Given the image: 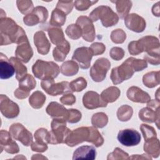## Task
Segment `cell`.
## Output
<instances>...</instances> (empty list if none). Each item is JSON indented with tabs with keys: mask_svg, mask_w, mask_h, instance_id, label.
Here are the masks:
<instances>
[{
	"mask_svg": "<svg viewBox=\"0 0 160 160\" xmlns=\"http://www.w3.org/2000/svg\"><path fill=\"white\" fill-rule=\"evenodd\" d=\"M0 40L1 46L29 41L24 29L12 19L6 17L0 19Z\"/></svg>",
	"mask_w": 160,
	"mask_h": 160,
	"instance_id": "obj_1",
	"label": "cell"
},
{
	"mask_svg": "<svg viewBox=\"0 0 160 160\" xmlns=\"http://www.w3.org/2000/svg\"><path fill=\"white\" fill-rule=\"evenodd\" d=\"M138 42L141 52H146L144 56V60L152 65H159L160 58L158 39L155 36H146L139 39Z\"/></svg>",
	"mask_w": 160,
	"mask_h": 160,
	"instance_id": "obj_2",
	"label": "cell"
},
{
	"mask_svg": "<svg viewBox=\"0 0 160 160\" xmlns=\"http://www.w3.org/2000/svg\"><path fill=\"white\" fill-rule=\"evenodd\" d=\"M32 71L36 78L43 80L56 78L60 72V69L58 65L52 61L38 59L33 64Z\"/></svg>",
	"mask_w": 160,
	"mask_h": 160,
	"instance_id": "obj_3",
	"label": "cell"
},
{
	"mask_svg": "<svg viewBox=\"0 0 160 160\" xmlns=\"http://www.w3.org/2000/svg\"><path fill=\"white\" fill-rule=\"evenodd\" d=\"M89 18L92 22H96L100 19L102 26L106 28L112 26L119 21L118 14L107 6H100L95 8L89 14Z\"/></svg>",
	"mask_w": 160,
	"mask_h": 160,
	"instance_id": "obj_4",
	"label": "cell"
},
{
	"mask_svg": "<svg viewBox=\"0 0 160 160\" xmlns=\"http://www.w3.org/2000/svg\"><path fill=\"white\" fill-rule=\"evenodd\" d=\"M51 131H49V144L65 143L66 139L71 130L66 127V120L54 118L51 122Z\"/></svg>",
	"mask_w": 160,
	"mask_h": 160,
	"instance_id": "obj_5",
	"label": "cell"
},
{
	"mask_svg": "<svg viewBox=\"0 0 160 160\" xmlns=\"http://www.w3.org/2000/svg\"><path fill=\"white\" fill-rule=\"evenodd\" d=\"M134 72L130 58H129L121 65L112 69L110 78L114 84H118L125 80L130 79Z\"/></svg>",
	"mask_w": 160,
	"mask_h": 160,
	"instance_id": "obj_6",
	"label": "cell"
},
{
	"mask_svg": "<svg viewBox=\"0 0 160 160\" xmlns=\"http://www.w3.org/2000/svg\"><path fill=\"white\" fill-rule=\"evenodd\" d=\"M159 101L151 100L148 102L147 107L141 109L139 112V119L149 123L155 122L159 128Z\"/></svg>",
	"mask_w": 160,
	"mask_h": 160,
	"instance_id": "obj_7",
	"label": "cell"
},
{
	"mask_svg": "<svg viewBox=\"0 0 160 160\" xmlns=\"http://www.w3.org/2000/svg\"><path fill=\"white\" fill-rule=\"evenodd\" d=\"M41 86L47 94L53 96L64 93L72 92L69 87V83L68 81L55 83L54 79L49 78L42 80Z\"/></svg>",
	"mask_w": 160,
	"mask_h": 160,
	"instance_id": "obj_8",
	"label": "cell"
},
{
	"mask_svg": "<svg viewBox=\"0 0 160 160\" xmlns=\"http://www.w3.org/2000/svg\"><path fill=\"white\" fill-rule=\"evenodd\" d=\"M111 68V62L104 58L98 59L92 66L91 68L89 74L92 79L95 82L102 81L106 76V73Z\"/></svg>",
	"mask_w": 160,
	"mask_h": 160,
	"instance_id": "obj_9",
	"label": "cell"
},
{
	"mask_svg": "<svg viewBox=\"0 0 160 160\" xmlns=\"http://www.w3.org/2000/svg\"><path fill=\"white\" fill-rule=\"evenodd\" d=\"M9 132L15 140L20 141L25 146H29L32 142L31 132L21 123L12 124L9 127Z\"/></svg>",
	"mask_w": 160,
	"mask_h": 160,
	"instance_id": "obj_10",
	"label": "cell"
},
{
	"mask_svg": "<svg viewBox=\"0 0 160 160\" xmlns=\"http://www.w3.org/2000/svg\"><path fill=\"white\" fill-rule=\"evenodd\" d=\"M19 81V88L14 92V96L19 99L26 98L30 93V91L35 88L36 81L31 74H27L23 78Z\"/></svg>",
	"mask_w": 160,
	"mask_h": 160,
	"instance_id": "obj_11",
	"label": "cell"
},
{
	"mask_svg": "<svg viewBox=\"0 0 160 160\" xmlns=\"http://www.w3.org/2000/svg\"><path fill=\"white\" fill-rule=\"evenodd\" d=\"M118 141L125 146H134L141 142V135L135 129H126L119 131L118 134Z\"/></svg>",
	"mask_w": 160,
	"mask_h": 160,
	"instance_id": "obj_12",
	"label": "cell"
},
{
	"mask_svg": "<svg viewBox=\"0 0 160 160\" xmlns=\"http://www.w3.org/2000/svg\"><path fill=\"white\" fill-rule=\"evenodd\" d=\"M89 135V127L78 128L72 131L67 136L65 143L70 147H74L84 141H88Z\"/></svg>",
	"mask_w": 160,
	"mask_h": 160,
	"instance_id": "obj_13",
	"label": "cell"
},
{
	"mask_svg": "<svg viewBox=\"0 0 160 160\" xmlns=\"http://www.w3.org/2000/svg\"><path fill=\"white\" fill-rule=\"evenodd\" d=\"M0 111L4 117L9 119L16 118L19 113L18 105L4 94L0 96Z\"/></svg>",
	"mask_w": 160,
	"mask_h": 160,
	"instance_id": "obj_14",
	"label": "cell"
},
{
	"mask_svg": "<svg viewBox=\"0 0 160 160\" xmlns=\"http://www.w3.org/2000/svg\"><path fill=\"white\" fill-rule=\"evenodd\" d=\"M78 24L82 31V38L88 41L92 42L96 37V31L92 21L86 16H79L76 20Z\"/></svg>",
	"mask_w": 160,
	"mask_h": 160,
	"instance_id": "obj_15",
	"label": "cell"
},
{
	"mask_svg": "<svg viewBox=\"0 0 160 160\" xmlns=\"http://www.w3.org/2000/svg\"><path fill=\"white\" fill-rule=\"evenodd\" d=\"M92 56L93 54L89 48L81 47L74 51L72 60L76 62L81 68L86 69L90 67Z\"/></svg>",
	"mask_w": 160,
	"mask_h": 160,
	"instance_id": "obj_16",
	"label": "cell"
},
{
	"mask_svg": "<svg viewBox=\"0 0 160 160\" xmlns=\"http://www.w3.org/2000/svg\"><path fill=\"white\" fill-rule=\"evenodd\" d=\"M84 106L88 109H93L98 108H104L108 103L104 102L101 96L96 92L89 91L86 92L82 98Z\"/></svg>",
	"mask_w": 160,
	"mask_h": 160,
	"instance_id": "obj_17",
	"label": "cell"
},
{
	"mask_svg": "<svg viewBox=\"0 0 160 160\" xmlns=\"http://www.w3.org/2000/svg\"><path fill=\"white\" fill-rule=\"evenodd\" d=\"M0 147L1 152L4 150L8 153L16 154L19 151L18 145L12 139L10 132L3 129L0 132Z\"/></svg>",
	"mask_w": 160,
	"mask_h": 160,
	"instance_id": "obj_18",
	"label": "cell"
},
{
	"mask_svg": "<svg viewBox=\"0 0 160 160\" xmlns=\"http://www.w3.org/2000/svg\"><path fill=\"white\" fill-rule=\"evenodd\" d=\"M124 23L129 29L136 32H143L146 26L144 19L135 13H131L126 16Z\"/></svg>",
	"mask_w": 160,
	"mask_h": 160,
	"instance_id": "obj_19",
	"label": "cell"
},
{
	"mask_svg": "<svg viewBox=\"0 0 160 160\" xmlns=\"http://www.w3.org/2000/svg\"><path fill=\"white\" fill-rule=\"evenodd\" d=\"M34 43L38 53L42 55H46L49 52L51 48V44L42 31H39L34 34Z\"/></svg>",
	"mask_w": 160,
	"mask_h": 160,
	"instance_id": "obj_20",
	"label": "cell"
},
{
	"mask_svg": "<svg viewBox=\"0 0 160 160\" xmlns=\"http://www.w3.org/2000/svg\"><path fill=\"white\" fill-rule=\"evenodd\" d=\"M126 94L129 99L135 102L145 103L151 100L148 93L137 86L130 87L128 89Z\"/></svg>",
	"mask_w": 160,
	"mask_h": 160,
	"instance_id": "obj_21",
	"label": "cell"
},
{
	"mask_svg": "<svg viewBox=\"0 0 160 160\" xmlns=\"http://www.w3.org/2000/svg\"><path fill=\"white\" fill-rule=\"evenodd\" d=\"M46 111L53 118H61L66 120V121L68 120L69 110L57 102H50L46 108Z\"/></svg>",
	"mask_w": 160,
	"mask_h": 160,
	"instance_id": "obj_22",
	"label": "cell"
},
{
	"mask_svg": "<svg viewBox=\"0 0 160 160\" xmlns=\"http://www.w3.org/2000/svg\"><path fill=\"white\" fill-rule=\"evenodd\" d=\"M15 55L21 61L28 62L33 56V51L29 41L19 44L15 51Z\"/></svg>",
	"mask_w": 160,
	"mask_h": 160,
	"instance_id": "obj_23",
	"label": "cell"
},
{
	"mask_svg": "<svg viewBox=\"0 0 160 160\" xmlns=\"http://www.w3.org/2000/svg\"><path fill=\"white\" fill-rule=\"evenodd\" d=\"M15 72L14 68L6 55L0 53V78L6 79L11 78Z\"/></svg>",
	"mask_w": 160,
	"mask_h": 160,
	"instance_id": "obj_24",
	"label": "cell"
},
{
	"mask_svg": "<svg viewBox=\"0 0 160 160\" xmlns=\"http://www.w3.org/2000/svg\"><path fill=\"white\" fill-rule=\"evenodd\" d=\"M96 156V151L92 146H82L75 150L73 153L72 159H94Z\"/></svg>",
	"mask_w": 160,
	"mask_h": 160,
	"instance_id": "obj_25",
	"label": "cell"
},
{
	"mask_svg": "<svg viewBox=\"0 0 160 160\" xmlns=\"http://www.w3.org/2000/svg\"><path fill=\"white\" fill-rule=\"evenodd\" d=\"M144 151L152 158H156L159 157L160 154L159 141L157 138H152L144 141Z\"/></svg>",
	"mask_w": 160,
	"mask_h": 160,
	"instance_id": "obj_26",
	"label": "cell"
},
{
	"mask_svg": "<svg viewBox=\"0 0 160 160\" xmlns=\"http://www.w3.org/2000/svg\"><path fill=\"white\" fill-rule=\"evenodd\" d=\"M70 48V44L66 40H65L62 44L56 46L52 51V55L54 60L58 62L63 61L69 53Z\"/></svg>",
	"mask_w": 160,
	"mask_h": 160,
	"instance_id": "obj_27",
	"label": "cell"
},
{
	"mask_svg": "<svg viewBox=\"0 0 160 160\" xmlns=\"http://www.w3.org/2000/svg\"><path fill=\"white\" fill-rule=\"evenodd\" d=\"M120 94L121 91L118 87L111 86L104 89L101 92V97L106 103L113 102L118 99Z\"/></svg>",
	"mask_w": 160,
	"mask_h": 160,
	"instance_id": "obj_28",
	"label": "cell"
},
{
	"mask_svg": "<svg viewBox=\"0 0 160 160\" xmlns=\"http://www.w3.org/2000/svg\"><path fill=\"white\" fill-rule=\"evenodd\" d=\"M159 71H151L143 76V84L149 88H152L159 85L160 83Z\"/></svg>",
	"mask_w": 160,
	"mask_h": 160,
	"instance_id": "obj_29",
	"label": "cell"
},
{
	"mask_svg": "<svg viewBox=\"0 0 160 160\" xmlns=\"http://www.w3.org/2000/svg\"><path fill=\"white\" fill-rule=\"evenodd\" d=\"M79 71V65L73 60L67 61L61 66V72L66 76H72L76 74Z\"/></svg>",
	"mask_w": 160,
	"mask_h": 160,
	"instance_id": "obj_30",
	"label": "cell"
},
{
	"mask_svg": "<svg viewBox=\"0 0 160 160\" xmlns=\"http://www.w3.org/2000/svg\"><path fill=\"white\" fill-rule=\"evenodd\" d=\"M66 19V14L58 8L54 9L51 13L49 24L52 26L60 27L64 25Z\"/></svg>",
	"mask_w": 160,
	"mask_h": 160,
	"instance_id": "obj_31",
	"label": "cell"
},
{
	"mask_svg": "<svg viewBox=\"0 0 160 160\" xmlns=\"http://www.w3.org/2000/svg\"><path fill=\"white\" fill-rule=\"evenodd\" d=\"M116 4V8L120 18L123 19L128 15L132 7V2L127 0H119L112 1Z\"/></svg>",
	"mask_w": 160,
	"mask_h": 160,
	"instance_id": "obj_32",
	"label": "cell"
},
{
	"mask_svg": "<svg viewBox=\"0 0 160 160\" xmlns=\"http://www.w3.org/2000/svg\"><path fill=\"white\" fill-rule=\"evenodd\" d=\"M48 35L51 41L58 46L62 44L66 39L64 38L62 29L59 28H52L48 29Z\"/></svg>",
	"mask_w": 160,
	"mask_h": 160,
	"instance_id": "obj_33",
	"label": "cell"
},
{
	"mask_svg": "<svg viewBox=\"0 0 160 160\" xmlns=\"http://www.w3.org/2000/svg\"><path fill=\"white\" fill-rule=\"evenodd\" d=\"M46 97L41 91H36L34 92L29 99L30 105L34 109L41 108L46 102Z\"/></svg>",
	"mask_w": 160,
	"mask_h": 160,
	"instance_id": "obj_34",
	"label": "cell"
},
{
	"mask_svg": "<svg viewBox=\"0 0 160 160\" xmlns=\"http://www.w3.org/2000/svg\"><path fill=\"white\" fill-rule=\"evenodd\" d=\"M9 59L14 68L16 78L18 81H19L27 74V68L17 58L11 57Z\"/></svg>",
	"mask_w": 160,
	"mask_h": 160,
	"instance_id": "obj_35",
	"label": "cell"
},
{
	"mask_svg": "<svg viewBox=\"0 0 160 160\" xmlns=\"http://www.w3.org/2000/svg\"><path fill=\"white\" fill-rule=\"evenodd\" d=\"M89 128V135L88 142L93 144L97 148L101 146L104 143V139L102 137L101 134L94 127L90 126Z\"/></svg>",
	"mask_w": 160,
	"mask_h": 160,
	"instance_id": "obj_36",
	"label": "cell"
},
{
	"mask_svg": "<svg viewBox=\"0 0 160 160\" xmlns=\"http://www.w3.org/2000/svg\"><path fill=\"white\" fill-rule=\"evenodd\" d=\"M108 122V116L102 112L94 114L91 118V123L95 128H102L107 125Z\"/></svg>",
	"mask_w": 160,
	"mask_h": 160,
	"instance_id": "obj_37",
	"label": "cell"
},
{
	"mask_svg": "<svg viewBox=\"0 0 160 160\" xmlns=\"http://www.w3.org/2000/svg\"><path fill=\"white\" fill-rule=\"evenodd\" d=\"M133 113L132 108L129 105H122L118 108L117 111V117L121 121H129Z\"/></svg>",
	"mask_w": 160,
	"mask_h": 160,
	"instance_id": "obj_38",
	"label": "cell"
},
{
	"mask_svg": "<svg viewBox=\"0 0 160 160\" xmlns=\"http://www.w3.org/2000/svg\"><path fill=\"white\" fill-rule=\"evenodd\" d=\"M36 142L41 144H48L49 141V131L45 128H39L34 132Z\"/></svg>",
	"mask_w": 160,
	"mask_h": 160,
	"instance_id": "obj_39",
	"label": "cell"
},
{
	"mask_svg": "<svg viewBox=\"0 0 160 160\" xmlns=\"http://www.w3.org/2000/svg\"><path fill=\"white\" fill-rule=\"evenodd\" d=\"M66 34L69 38L76 40L82 36V31L78 24H72L67 27Z\"/></svg>",
	"mask_w": 160,
	"mask_h": 160,
	"instance_id": "obj_40",
	"label": "cell"
},
{
	"mask_svg": "<svg viewBox=\"0 0 160 160\" xmlns=\"http://www.w3.org/2000/svg\"><path fill=\"white\" fill-rule=\"evenodd\" d=\"M86 86L87 81L82 77H79L69 83V87L72 92H80L84 89Z\"/></svg>",
	"mask_w": 160,
	"mask_h": 160,
	"instance_id": "obj_41",
	"label": "cell"
},
{
	"mask_svg": "<svg viewBox=\"0 0 160 160\" xmlns=\"http://www.w3.org/2000/svg\"><path fill=\"white\" fill-rule=\"evenodd\" d=\"M17 6L19 11L23 14H28L31 13L34 8L33 4L31 1L27 0H20L16 1Z\"/></svg>",
	"mask_w": 160,
	"mask_h": 160,
	"instance_id": "obj_42",
	"label": "cell"
},
{
	"mask_svg": "<svg viewBox=\"0 0 160 160\" xmlns=\"http://www.w3.org/2000/svg\"><path fill=\"white\" fill-rule=\"evenodd\" d=\"M126 39V32L121 29H117L112 31L111 33V39L116 44H121Z\"/></svg>",
	"mask_w": 160,
	"mask_h": 160,
	"instance_id": "obj_43",
	"label": "cell"
},
{
	"mask_svg": "<svg viewBox=\"0 0 160 160\" xmlns=\"http://www.w3.org/2000/svg\"><path fill=\"white\" fill-rule=\"evenodd\" d=\"M140 129L144 137V141L152 138H157V134L155 129H154L153 127L149 125L142 124L140 126Z\"/></svg>",
	"mask_w": 160,
	"mask_h": 160,
	"instance_id": "obj_44",
	"label": "cell"
},
{
	"mask_svg": "<svg viewBox=\"0 0 160 160\" xmlns=\"http://www.w3.org/2000/svg\"><path fill=\"white\" fill-rule=\"evenodd\" d=\"M128 158L129 156L127 152L119 148H116L113 152L108 154L107 159H128Z\"/></svg>",
	"mask_w": 160,
	"mask_h": 160,
	"instance_id": "obj_45",
	"label": "cell"
},
{
	"mask_svg": "<svg viewBox=\"0 0 160 160\" xmlns=\"http://www.w3.org/2000/svg\"><path fill=\"white\" fill-rule=\"evenodd\" d=\"M23 22L28 26H33L38 23H41V20L39 16L32 11L23 18Z\"/></svg>",
	"mask_w": 160,
	"mask_h": 160,
	"instance_id": "obj_46",
	"label": "cell"
},
{
	"mask_svg": "<svg viewBox=\"0 0 160 160\" xmlns=\"http://www.w3.org/2000/svg\"><path fill=\"white\" fill-rule=\"evenodd\" d=\"M73 1H59L56 5V8H58L64 12L66 15L69 14L73 8Z\"/></svg>",
	"mask_w": 160,
	"mask_h": 160,
	"instance_id": "obj_47",
	"label": "cell"
},
{
	"mask_svg": "<svg viewBox=\"0 0 160 160\" xmlns=\"http://www.w3.org/2000/svg\"><path fill=\"white\" fill-rule=\"evenodd\" d=\"M98 1H88V0H78L74 2V6L78 11H86L89 7Z\"/></svg>",
	"mask_w": 160,
	"mask_h": 160,
	"instance_id": "obj_48",
	"label": "cell"
},
{
	"mask_svg": "<svg viewBox=\"0 0 160 160\" xmlns=\"http://www.w3.org/2000/svg\"><path fill=\"white\" fill-rule=\"evenodd\" d=\"M69 116L67 121L69 123H76L79 122L82 117L81 112L76 109H69Z\"/></svg>",
	"mask_w": 160,
	"mask_h": 160,
	"instance_id": "obj_49",
	"label": "cell"
},
{
	"mask_svg": "<svg viewBox=\"0 0 160 160\" xmlns=\"http://www.w3.org/2000/svg\"><path fill=\"white\" fill-rule=\"evenodd\" d=\"M32 12L36 14L41 20V23L46 22L48 18V11L47 9L43 6H37L33 9Z\"/></svg>",
	"mask_w": 160,
	"mask_h": 160,
	"instance_id": "obj_50",
	"label": "cell"
},
{
	"mask_svg": "<svg viewBox=\"0 0 160 160\" xmlns=\"http://www.w3.org/2000/svg\"><path fill=\"white\" fill-rule=\"evenodd\" d=\"M109 55L112 59L119 61L123 58L124 56V51L121 48L114 47L110 50Z\"/></svg>",
	"mask_w": 160,
	"mask_h": 160,
	"instance_id": "obj_51",
	"label": "cell"
},
{
	"mask_svg": "<svg viewBox=\"0 0 160 160\" xmlns=\"http://www.w3.org/2000/svg\"><path fill=\"white\" fill-rule=\"evenodd\" d=\"M93 56L102 54L106 50L105 45L102 42H94L89 47Z\"/></svg>",
	"mask_w": 160,
	"mask_h": 160,
	"instance_id": "obj_52",
	"label": "cell"
},
{
	"mask_svg": "<svg viewBox=\"0 0 160 160\" xmlns=\"http://www.w3.org/2000/svg\"><path fill=\"white\" fill-rule=\"evenodd\" d=\"M59 100L64 105L71 106L76 102V97L72 93H68L63 95Z\"/></svg>",
	"mask_w": 160,
	"mask_h": 160,
	"instance_id": "obj_53",
	"label": "cell"
},
{
	"mask_svg": "<svg viewBox=\"0 0 160 160\" xmlns=\"http://www.w3.org/2000/svg\"><path fill=\"white\" fill-rule=\"evenodd\" d=\"M128 50L131 55H138L141 53L138 41H133L129 42L128 44Z\"/></svg>",
	"mask_w": 160,
	"mask_h": 160,
	"instance_id": "obj_54",
	"label": "cell"
},
{
	"mask_svg": "<svg viewBox=\"0 0 160 160\" xmlns=\"http://www.w3.org/2000/svg\"><path fill=\"white\" fill-rule=\"evenodd\" d=\"M31 148L33 151L43 152L48 149V145L47 144H41L35 141L31 144Z\"/></svg>",
	"mask_w": 160,
	"mask_h": 160,
	"instance_id": "obj_55",
	"label": "cell"
},
{
	"mask_svg": "<svg viewBox=\"0 0 160 160\" xmlns=\"http://www.w3.org/2000/svg\"><path fill=\"white\" fill-rule=\"evenodd\" d=\"M148 154H141V155H139V154H133L132 156L129 157L128 159H151V158L149 156H148Z\"/></svg>",
	"mask_w": 160,
	"mask_h": 160,
	"instance_id": "obj_56",
	"label": "cell"
},
{
	"mask_svg": "<svg viewBox=\"0 0 160 160\" xmlns=\"http://www.w3.org/2000/svg\"><path fill=\"white\" fill-rule=\"evenodd\" d=\"M159 2H158L156 4H154L152 8V14L158 17H159Z\"/></svg>",
	"mask_w": 160,
	"mask_h": 160,
	"instance_id": "obj_57",
	"label": "cell"
},
{
	"mask_svg": "<svg viewBox=\"0 0 160 160\" xmlns=\"http://www.w3.org/2000/svg\"><path fill=\"white\" fill-rule=\"evenodd\" d=\"M31 159H47V158H46V157H44V156H43L42 155H41V154H34V156L31 158Z\"/></svg>",
	"mask_w": 160,
	"mask_h": 160,
	"instance_id": "obj_58",
	"label": "cell"
}]
</instances>
